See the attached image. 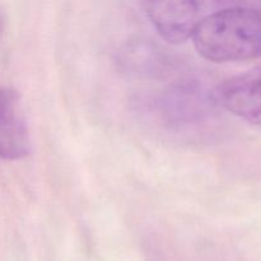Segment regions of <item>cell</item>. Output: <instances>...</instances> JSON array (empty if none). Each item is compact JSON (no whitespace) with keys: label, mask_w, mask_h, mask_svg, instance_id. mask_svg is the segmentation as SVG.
<instances>
[{"label":"cell","mask_w":261,"mask_h":261,"mask_svg":"<svg viewBox=\"0 0 261 261\" xmlns=\"http://www.w3.org/2000/svg\"><path fill=\"white\" fill-rule=\"evenodd\" d=\"M234 5H252L249 0H143V7L158 35L171 43L191 37L204 17Z\"/></svg>","instance_id":"2"},{"label":"cell","mask_w":261,"mask_h":261,"mask_svg":"<svg viewBox=\"0 0 261 261\" xmlns=\"http://www.w3.org/2000/svg\"><path fill=\"white\" fill-rule=\"evenodd\" d=\"M190 38L199 55L214 63L261 58V7L234 5L211 13Z\"/></svg>","instance_id":"1"},{"label":"cell","mask_w":261,"mask_h":261,"mask_svg":"<svg viewBox=\"0 0 261 261\" xmlns=\"http://www.w3.org/2000/svg\"><path fill=\"white\" fill-rule=\"evenodd\" d=\"M2 30H3V17L2 14H0V32H2Z\"/></svg>","instance_id":"7"},{"label":"cell","mask_w":261,"mask_h":261,"mask_svg":"<svg viewBox=\"0 0 261 261\" xmlns=\"http://www.w3.org/2000/svg\"><path fill=\"white\" fill-rule=\"evenodd\" d=\"M30 152V137L19 111L18 94L10 88L0 89V158L20 160Z\"/></svg>","instance_id":"5"},{"label":"cell","mask_w":261,"mask_h":261,"mask_svg":"<svg viewBox=\"0 0 261 261\" xmlns=\"http://www.w3.org/2000/svg\"><path fill=\"white\" fill-rule=\"evenodd\" d=\"M214 97L217 103L234 116L261 125V64L224 82Z\"/></svg>","instance_id":"4"},{"label":"cell","mask_w":261,"mask_h":261,"mask_svg":"<svg viewBox=\"0 0 261 261\" xmlns=\"http://www.w3.org/2000/svg\"><path fill=\"white\" fill-rule=\"evenodd\" d=\"M122 68L138 76H161L168 70L167 58L147 42H133L122 51Z\"/></svg>","instance_id":"6"},{"label":"cell","mask_w":261,"mask_h":261,"mask_svg":"<svg viewBox=\"0 0 261 261\" xmlns=\"http://www.w3.org/2000/svg\"><path fill=\"white\" fill-rule=\"evenodd\" d=\"M216 97L198 82H180L166 89L157 98V112L168 125H190L204 120Z\"/></svg>","instance_id":"3"}]
</instances>
